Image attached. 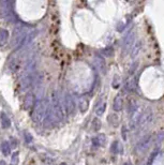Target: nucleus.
Instances as JSON below:
<instances>
[{
  "label": "nucleus",
  "mask_w": 164,
  "mask_h": 165,
  "mask_svg": "<svg viewBox=\"0 0 164 165\" xmlns=\"http://www.w3.org/2000/svg\"><path fill=\"white\" fill-rule=\"evenodd\" d=\"M48 110H49V105H48L47 100H41L39 101L33 107V111L31 114V118L35 122H41L45 119Z\"/></svg>",
  "instance_id": "f257e3e1"
},
{
  "label": "nucleus",
  "mask_w": 164,
  "mask_h": 165,
  "mask_svg": "<svg viewBox=\"0 0 164 165\" xmlns=\"http://www.w3.org/2000/svg\"><path fill=\"white\" fill-rule=\"evenodd\" d=\"M134 42V33L131 32L127 38L124 39V50H129L131 48V46L133 45Z\"/></svg>",
  "instance_id": "6e6552de"
},
{
  "label": "nucleus",
  "mask_w": 164,
  "mask_h": 165,
  "mask_svg": "<svg viewBox=\"0 0 164 165\" xmlns=\"http://www.w3.org/2000/svg\"><path fill=\"white\" fill-rule=\"evenodd\" d=\"M136 110H137V101L134 98H130L128 100V104H127V111L129 113V115L133 116Z\"/></svg>",
  "instance_id": "0eeeda50"
},
{
  "label": "nucleus",
  "mask_w": 164,
  "mask_h": 165,
  "mask_svg": "<svg viewBox=\"0 0 164 165\" xmlns=\"http://www.w3.org/2000/svg\"><path fill=\"white\" fill-rule=\"evenodd\" d=\"M33 81H35V72H29L24 76L23 81H21V88L27 89L32 85Z\"/></svg>",
  "instance_id": "20e7f679"
},
{
  "label": "nucleus",
  "mask_w": 164,
  "mask_h": 165,
  "mask_svg": "<svg viewBox=\"0 0 164 165\" xmlns=\"http://www.w3.org/2000/svg\"><path fill=\"white\" fill-rule=\"evenodd\" d=\"M10 1H13V0H10Z\"/></svg>",
  "instance_id": "b1692460"
},
{
  "label": "nucleus",
  "mask_w": 164,
  "mask_h": 165,
  "mask_svg": "<svg viewBox=\"0 0 164 165\" xmlns=\"http://www.w3.org/2000/svg\"><path fill=\"white\" fill-rule=\"evenodd\" d=\"M64 111H66V114H72L74 111V108H75V103H74L73 99L71 98L70 96H66V98H64Z\"/></svg>",
  "instance_id": "39448f33"
},
{
  "label": "nucleus",
  "mask_w": 164,
  "mask_h": 165,
  "mask_svg": "<svg viewBox=\"0 0 164 165\" xmlns=\"http://www.w3.org/2000/svg\"><path fill=\"white\" fill-rule=\"evenodd\" d=\"M88 106H89V103L86 99H82V100L79 101V110H81L82 113L86 111L87 108H88Z\"/></svg>",
  "instance_id": "ddd939ff"
},
{
  "label": "nucleus",
  "mask_w": 164,
  "mask_h": 165,
  "mask_svg": "<svg viewBox=\"0 0 164 165\" xmlns=\"http://www.w3.org/2000/svg\"><path fill=\"white\" fill-rule=\"evenodd\" d=\"M12 2L10 0H0V15L9 23H13L16 19V15L13 12Z\"/></svg>",
  "instance_id": "f03ea898"
},
{
  "label": "nucleus",
  "mask_w": 164,
  "mask_h": 165,
  "mask_svg": "<svg viewBox=\"0 0 164 165\" xmlns=\"http://www.w3.org/2000/svg\"><path fill=\"white\" fill-rule=\"evenodd\" d=\"M0 165H7V163L4 161H0Z\"/></svg>",
  "instance_id": "412c9836"
},
{
  "label": "nucleus",
  "mask_w": 164,
  "mask_h": 165,
  "mask_svg": "<svg viewBox=\"0 0 164 165\" xmlns=\"http://www.w3.org/2000/svg\"><path fill=\"white\" fill-rule=\"evenodd\" d=\"M141 50H142V42H141V41H138V42H137L136 44L133 46V48H132V50H131L132 58H134L135 56H137V54H138Z\"/></svg>",
  "instance_id": "9b49d317"
},
{
  "label": "nucleus",
  "mask_w": 164,
  "mask_h": 165,
  "mask_svg": "<svg viewBox=\"0 0 164 165\" xmlns=\"http://www.w3.org/2000/svg\"><path fill=\"white\" fill-rule=\"evenodd\" d=\"M101 121L98 119V118H96V119H93L92 120V129L95 131H99L101 129Z\"/></svg>",
  "instance_id": "dca6fc26"
},
{
  "label": "nucleus",
  "mask_w": 164,
  "mask_h": 165,
  "mask_svg": "<svg viewBox=\"0 0 164 165\" xmlns=\"http://www.w3.org/2000/svg\"><path fill=\"white\" fill-rule=\"evenodd\" d=\"M1 125H2V128H4V129L10 128V125H11V121H10L8 116L2 115V117H1Z\"/></svg>",
  "instance_id": "4468645a"
},
{
  "label": "nucleus",
  "mask_w": 164,
  "mask_h": 165,
  "mask_svg": "<svg viewBox=\"0 0 164 165\" xmlns=\"http://www.w3.org/2000/svg\"><path fill=\"white\" fill-rule=\"evenodd\" d=\"M25 140L26 143H31L32 142V136L29 133H25Z\"/></svg>",
  "instance_id": "aec40b11"
},
{
  "label": "nucleus",
  "mask_w": 164,
  "mask_h": 165,
  "mask_svg": "<svg viewBox=\"0 0 164 165\" xmlns=\"http://www.w3.org/2000/svg\"><path fill=\"white\" fill-rule=\"evenodd\" d=\"M113 107H114V111H116L122 110V107H124V101H122V99L120 96H117L115 98L114 103H113Z\"/></svg>",
  "instance_id": "9d476101"
},
{
  "label": "nucleus",
  "mask_w": 164,
  "mask_h": 165,
  "mask_svg": "<svg viewBox=\"0 0 164 165\" xmlns=\"http://www.w3.org/2000/svg\"><path fill=\"white\" fill-rule=\"evenodd\" d=\"M19 162V156H18V152H15V153L12 156L11 159V165H18Z\"/></svg>",
  "instance_id": "f3484780"
},
{
  "label": "nucleus",
  "mask_w": 164,
  "mask_h": 165,
  "mask_svg": "<svg viewBox=\"0 0 164 165\" xmlns=\"http://www.w3.org/2000/svg\"><path fill=\"white\" fill-rule=\"evenodd\" d=\"M9 40V31L7 29H0V46L7 44Z\"/></svg>",
  "instance_id": "1a4fd4ad"
},
{
  "label": "nucleus",
  "mask_w": 164,
  "mask_h": 165,
  "mask_svg": "<svg viewBox=\"0 0 164 165\" xmlns=\"http://www.w3.org/2000/svg\"><path fill=\"white\" fill-rule=\"evenodd\" d=\"M151 140H152V136L151 135H146L143 139L141 140V142L137 144V150L138 151H142V150H145L147 147L150 145V143H151Z\"/></svg>",
  "instance_id": "423d86ee"
},
{
  "label": "nucleus",
  "mask_w": 164,
  "mask_h": 165,
  "mask_svg": "<svg viewBox=\"0 0 164 165\" xmlns=\"http://www.w3.org/2000/svg\"><path fill=\"white\" fill-rule=\"evenodd\" d=\"M124 165H130V164H128V163H125V164H124Z\"/></svg>",
  "instance_id": "5701e85b"
},
{
  "label": "nucleus",
  "mask_w": 164,
  "mask_h": 165,
  "mask_svg": "<svg viewBox=\"0 0 164 165\" xmlns=\"http://www.w3.org/2000/svg\"><path fill=\"white\" fill-rule=\"evenodd\" d=\"M1 150H2V153L4 154V156H8L10 154V152H11V146H10L9 142H3L1 144Z\"/></svg>",
  "instance_id": "f8f14e48"
},
{
  "label": "nucleus",
  "mask_w": 164,
  "mask_h": 165,
  "mask_svg": "<svg viewBox=\"0 0 164 165\" xmlns=\"http://www.w3.org/2000/svg\"><path fill=\"white\" fill-rule=\"evenodd\" d=\"M137 65H138V64H137V62H135V64H132L131 69H130V71H129L130 74H134V72L136 71V69H137Z\"/></svg>",
  "instance_id": "6ab92c4d"
},
{
  "label": "nucleus",
  "mask_w": 164,
  "mask_h": 165,
  "mask_svg": "<svg viewBox=\"0 0 164 165\" xmlns=\"http://www.w3.org/2000/svg\"><path fill=\"white\" fill-rule=\"evenodd\" d=\"M60 165H67L66 163H61V164H60Z\"/></svg>",
  "instance_id": "4be33fe9"
},
{
  "label": "nucleus",
  "mask_w": 164,
  "mask_h": 165,
  "mask_svg": "<svg viewBox=\"0 0 164 165\" xmlns=\"http://www.w3.org/2000/svg\"><path fill=\"white\" fill-rule=\"evenodd\" d=\"M105 108H106V104H105V103H103V104H102V106H100V107H99L98 110H96V115H98V116H101L103 113H104Z\"/></svg>",
  "instance_id": "a211bd4d"
},
{
  "label": "nucleus",
  "mask_w": 164,
  "mask_h": 165,
  "mask_svg": "<svg viewBox=\"0 0 164 165\" xmlns=\"http://www.w3.org/2000/svg\"><path fill=\"white\" fill-rule=\"evenodd\" d=\"M107 120H108V122L110 123V125H117V123H118V121H119V119H118V117L116 115H110L108 116V118H107Z\"/></svg>",
  "instance_id": "2eb2a0df"
},
{
  "label": "nucleus",
  "mask_w": 164,
  "mask_h": 165,
  "mask_svg": "<svg viewBox=\"0 0 164 165\" xmlns=\"http://www.w3.org/2000/svg\"><path fill=\"white\" fill-rule=\"evenodd\" d=\"M35 96L33 93H27L24 98L23 107L25 110H29L31 107H35Z\"/></svg>",
  "instance_id": "7ed1b4c3"
}]
</instances>
